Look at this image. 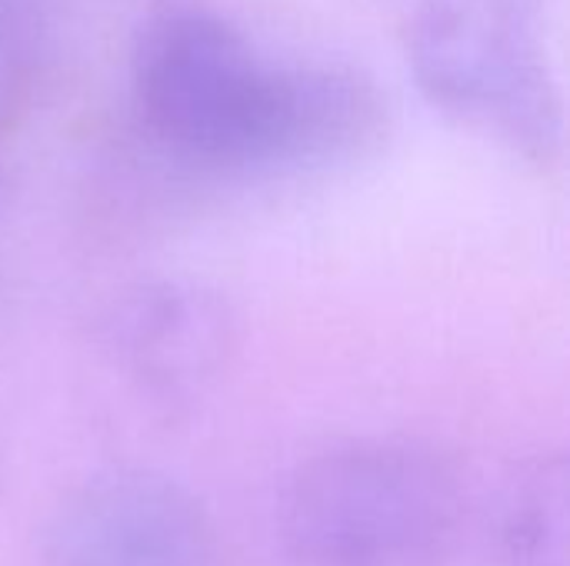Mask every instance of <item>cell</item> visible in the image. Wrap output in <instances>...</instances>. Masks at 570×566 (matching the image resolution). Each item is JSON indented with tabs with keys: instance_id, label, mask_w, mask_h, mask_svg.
Returning a JSON list of instances; mask_svg holds the SVG:
<instances>
[{
	"instance_id": "obj_4",
	"label": "cell",
	"mask_w": 570,
	"mask_h": 566,
	"mask_svg": "<svg viewBox=\"0 0 570 566\" xmlns=\"http://www.w3.org/2000/svg\"><path fill=\"white\" fill-rule=\"evenodd\" d=\"M37 566H217V534L184 487L117 470L60 497L43 520Z\"/></svg>"
},
{
	"instance_id": "obj_5",
	"label": "cell",
	"mask_w": 570,
	"mask_h": 566,
	"mask_svg": "<svg viewBox=\"0 0 570 566\" xmlns=\"http://www.w3.org/2000/svg\"><path fill=\"white\" fill-rule=\"evenodd\" d=\"M227 304L197 284L134 290L110 320V347L130 380L157 400H190L234 354Z\"/></svg>"
},
{
	"instance_id": "obj_1",
	"label": "cell",
	"mask_w": 570,
	"mask_h": 566,
	"mask_svg": "<svg viewBox=\"0 0 570 566\" xmlns=\"http://www.w3.org/2000/svg\"><path fill=\"white\" fill-rule=\"evenodd\" d=\"M464 510L458 470L431 447L351 440L294 474L281 540L291 566H451Z\"/></svg>"
},
{
	"instance_id": "obj_6",
	"label": "cell",
	"mask_w": 570,
	"mask_h": 566,
	"mask_svg": "<svg viewBox=\"0 0 570 566\" xmlns=\"http://www.w3.org/2000/svg\"><path fill=\"white\" fill-rule=\"evenodd\" d=\"M387 130V93L361 67H281L267 173H304L357 163L384 143Z\"/></svg>"
},
{
	"instance_id": "obj_3",
	"label": "cell",
	"mask_w": 570,
	"mask_h": 566,
	"mask_svg": "<svg viewBox=\"0 0 570 566\" xmlns=\"http://www.w3.org/2000/svg\"><path fill=\"white\" fill-rule=\"evenodd\" d=\"M277 70L227 17L167 7L140 23L130 50L134 113L140 130L180 163L267 173Z\"/></svg>"
},
{
	"instance_id": "obj_8",
	"label": "cell",
	"mask_w": 570,
	"mask_h": 566,
	"mask_svg": "<svg viewBox=\"0 0 570 566\" xmlns=\"http://www.w3.org/2000/svg\"><path fill=\"white\" fill-rule=\"evenodd\" d=\"M53 47L50 0H0V147L27 120Z\"/></svg>"
},
{
	"instance_id": "obj_2",
	"label": "cell",
	"mask_w": 570,
	"mask_h": 566,
	"mask_svg": "<svg viewBox=\"0 0 570 566\" xmlns=\"http://www.w3.org/2000/svg\"><path fill=\"white\" fill-rule=\"evenodd\" d=\"M421 93L534 167L564 150L561 90L541 37L544 0H394Z\"/></svg>"
},
{
	"instance_id": "obj_7",
	"label": "cell",
	"mask_w": 570,
	"mask_h": 566,
	"mask_svg": "<svg viewBox=\"0 0 570 566\" xmlns=\"http://www.w3.org/2000/svg\"><path fill=\"white\" fill-rule=\"evenodd\" d=\"M508 566H568V464L531 460L511 484L501 517Z\"/></svg>"
}]
</instances>
